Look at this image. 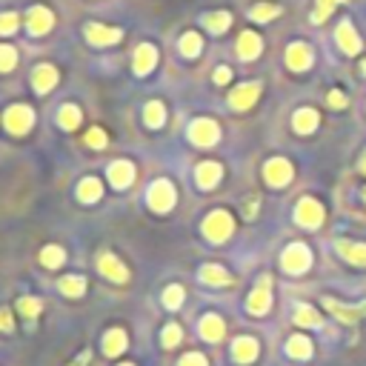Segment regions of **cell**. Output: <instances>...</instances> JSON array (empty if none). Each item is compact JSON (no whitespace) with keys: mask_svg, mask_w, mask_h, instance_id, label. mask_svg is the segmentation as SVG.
Returning a JSON list of instances; mask_svg holds the SVG:
<instances>
[{"mask_svg":"<svg viewBox=\"0 0 366 366\" xmlns=\"http://www.w3.org/2000/svg\"><path fill=\"white\" fill-rule=\"evenodd\" d=\"M40 261H43V266L57 269L63 261H66V252H63L60 246H46V249L40 252Z\"/></svg>","mask_w":366,"mask_h":366,"instance_id":"8d00e7d4","label":"cell"},{"mask_svg":"<svg viewBox=\"0 0 366 366\" xmlns=\"http://www.w3.org/2000/svg\"><path fill=\"white\" fill-rule=\"evenodd\" d=\"M3 123L12 135H26L31 129V123H35V112H31L29 106L18 103V106H9L6 115H3Z\"/></svg>","mask_w":366,"mask_h":366,"instance_id":"8992f818","label":"cell"},{"mask_svg":"<svg viewBox=\"0 0 366 366\" xmlns=\"http://www.w3.org/2000/svg\"><path fill=\"white\" fill-rule=\"evenodd\" d=\"M229 81H232V69H229V66H218V69H215V83H218V86H226Z\"/></svg>","mask_w":366,"mask_h":366,"instance_id":"bcb514c9","label":"cell"},{"mask_svg":"<svg viewBox=\"0 0 366 366\" xmlns=\"http://www.w3.org/2000/svg\"><path fill=\"white\" fill-rule=\"evenodd\" d=\"M189 138H192L195 146H215L218 138H220V126L209 118H198L189 126Z\"/></svg>","mask_w":366,"mask_h":366,"instance_id":"52a82bcc","label":"cell"},{"mask_svg":"<svg viewBox=\"0 0 366 366\" xmlns=\"http://www.w3.org/2000/svg\"><path fill=\"white\" fill-rule=\"evenodd\" d=\"M178 49H181L183 57H198L200 49H203V38L198 35V31H186V35L181 38V43H178Z\"/></svg>","mask_w":366,"mask_h":366,"instance_id":"f546056e","label":"cell"},{"mask_svg":"<svg viewBox=\"0 0 366 366\" xmlns=\"http://www.w3.org/2000/svg\"><path fill=\"white\" fill-rule=\"evenodd\" d=\"M361 75H363V77H366V57H363V60H361Z\"/></svg>","mask_w":366,"mask_h":366,"instance_id":"f907efd6","label":"cell"},{"mask_svg":"<svg viewBox=\"0 0 366 366\" xmlns=\"http://www.w3.org/2000/svg\"><path fill=\"white\" fill-rule=\"evenodd\" d=\"M18 63V52L12 46H0V72H12Z\"/></svg>","mask_w":366,"mask_h":366,"instance_id":"74e56055","label":"cell"},{"mask_svg":"<svg viewBox=\"0 0 366 366\" xmlns=\"http://www.w3.org/2000/svg\"><path fill=\"white\" fill-rule=\"evenodd\" d=\"M220 174H224V169H220V164H212V161H206L198 166L195 172V178H198V186L200 189H212L220 183Z\"/></svg>","mask_w":366,"mask_h":366,"instance_id":"cb8c5ba5","label":"cell"},{"mask_svg":"<svg viewBox=\"0 0 366 366\" xmlns=\"http://www.w3.org/2000/svg\"><path fill=\"white\" fill-rule=\"evenodd\" d=\"M312 63H315V52L309 43L295 40L286 46V66L292 72H306V69H312Z\"/></svg>","mask_w":366,"mask_h":366,"instance_id":"5b68a950","label":"cell"},{"mask_svg":"<svg viewBox=\"0 0 366 366\" xmlns=\"http://www.w3.org/2000/svg\"><path fill=\"white\" fill-rule=\"evenodd\" d=\"M280 266H283V272H289V275L306 272L312 266V249L306 244H289L280 254Z\"/></svg>","mask_w":366,"mask_h":366,"instance_id":"6da1fadb","label":"cell"},{"mask_svg":"<svg viewBox=\"0 0 366 366\" xmlns=\"http://www.w3.org/2000/svg\"><path fill=\"white\" fill-rule=\"evenodd\" d=\"M181 366H209V363H206V358L200 352H189V355H183Z\"/></svg>","mask_w":366,"mask_h":366,"instance_id":"f6af8a7d","label":"cell"},{"mask_svg":"<svg viewBox=\"0 0 366 366\" xmlns=\"http://www.w3.org/2000/svg\"><path fill=\"white\" fill-rule=\"evenodd\" d=\"M203 26L212 31V35H224V31L232 26V14L229 12H212L203 18Z\"/></svg>","mask_w":366,"mask_h":366,"instance_id":"83f0119b","label":"cell"},{"mask_svg":"<svg viewBox=\"0 0 366 366\" xmlns=\"http://www.w3.org/2000/svg\"><path fill=\"white\" fill-rule=\"evenodd\" d=\"M317 123H321V115H317L315 109H309V106L298 109V112L292 115V129L298 135H312L317 129Z\"/></svg>","mask_w":366,"mask_h":366,"instance_id":"e0dca14e","label":"cell"},{"mask_svg":"<svg viewBox=\"0 0 366 366\" xmlns=\"http://www.w3.org/2000/svg\"><path fill=\"white\" fill-rule=\"evenodd\" d=\"M269 306H272V280H269V278H261L258 286L252 289L249 300H246V309H249L252 315H266Z\"/></svg>","mask_w":366,"mask_h":366,"instance_id":"30bf717a","label":"cell"},{"mask_svg":"<svg viewBox=\"0 0 366 366\" xmlns=\"http://www.w3.org/2000/svg\"><path fill=\"white\" fill-rule=\"evenodd\" d=\"M181 338H183V332H181V326L178 324H169L166 329H164V346H178L181 343Z\"/></svg>","mask_w":366,"mask_h":366,"instance_id":"60d3db41","label":"cell"},{"mask_svg":"<svg viewBox=\"0 0 366 366\" xmlns=\"http://www.w3.org/2000/svg\"><path fill=\"white\" fill-rule=\"evenodd\" d=\"M258 98H261V83H241L229 94V106L237 109V112H246V109L258 103Z\"/></svg>","mask_w":366,"mask_h":366,"instance_id":"7c38bea8","label":"cell"},{"mask_svg":"<svg viewBox=\"0 0 366 366\" xmlns=\"http://www.w3.org/2000/svg\"><path fill=\"white\" fill-rule=\"evenodd\" d=\"M295 220L306 229H317L324 224V206L315 198H300L298 206H295Z\"/></svg>","mask_w":366,"mask_h":366,"instance_id":"277c9868","label":"cell"},{"mask_svg":"<svg viewBox=\"0 0 366 366\" xmlns=\"http://www.w3.org/2000/svg\"><path fill=\"white\" fill-rule=\"evenodd\" d=\"M146 200H149V206H152L155 212H169L172 206H174V189H172V183H169V181L152 183Z\"/></svg>","mask_w":366,"mask_h":366,"instance_id":"8fae6325","label":"cell"},{"mask_svg":"<svg viewBox=\"0 0 366 366\" xmlns=\"http://www.w3.org/2000/svg\"><path fill=\"white\" fill-rule=\"evenodd\" d=\"M361 172L366 174V152H363V157H361Z\"/></svg>","mask_w":366,"mask_h":366,"instance_id":"681fc988","label":"cell"},{"mask_svg":"<svg viewBox=\"0 0 366 366\" xmlns=\"http://www.w3.org/2000/svg\"><path fill=\"white\" fill-rule=\"evenodd\" d=\"M98 269L109 278V280H115V283H126V278H129V272H126V266L115 258L112 252H106L101 254V261H98Z\"/></svg>","mask_w":366,"mask_h":366,"instance_id":"ac0fdd59","label":"cell"},{"mask_svg":"<svg viewBox=\"0 0 366 366\" xmlns=\"http://www.w3.org/2000/svg\"><path fill=\"white\" fill-rule=\"evenodd\" d=\"M155 66H157V49L152 43H140L135 49V60H132L135 75H149Z\"/></svg>","mask_w":366,"mask_h":366,"instance_id":"5bb4252c","label":"cell"},{"mask_svg":"<svg viewBox=\"0 0 366 366\" xmlns=\"http://www.w3.org/2000/svg\"><path fill=\"white\" fill-rule=\"evenodd\" d=\"M103 195V186L98 178H86L81 181V186H77V198H81L83 203H94V200H101Z\"/></svg>","mask_w":366,"mask_h":366,"instance_id":"f1b7e54d","label":"cell"},{"mask_svg":"<svg viewBox=\"0 0 366 366\" xmlns=\"http://www.w3.org/2000/svg\"><path fill=\"white\" fill-rule=\"evenodd\" d=\"M324 306L338 317L341 324H355L361 315H366V304L363 306H358V309H352V306H343V304H338V300H332V298H324Z\"/></svg>","mask_w":366,"mask_h":366,"instance_id":"d6986e66","label":"cell"},{"mask_svg":"<svg viewBox=\"0 0 366 366\" xmlns=\"http://www.w3.org/2000/svg\"><path fill=\"white\" fill-rule=\"evenodd\" d=\"M261 52H263L261 35H254V31H241V38H237V57L254 60V57H261Z\"/></svg>","mask_w":366,"mask_h":366,"instance_id":"2e32d148","label":"cell"},{"mask_svg":"<svg viewBox=\"0 0 366 366\" xmlns=\"http://www.w3.org/2000/svg\"><path fill=\"white\" fill-rule=\"evenodd\" d=\"M123 349H126V332L123 329H109L106 338H103V352L109 358H115V355L123 352Z\"/></svg>","mask_w":366,"mask_h":366,"instance_id":"484cf974","label":"cell"},{"mask_svg":"<svg viewBox=\"0 0 366 366\" xmlns=\"http://www.w3.org/2000/svg\"><path fill=\"white\" fill-rule=\"evenodd\" d=\"M335 40H338V46H341V52L349 55V57L361 55V49H363V40H361V35H358V29L352 26V21H341V23H338Z\"/></svg>","mask_w":366,"mask_h":366,"instance_id":"ba28073f","label":"cell"},{"mask_svg":"<svg viewBox=\"0 0 366 366\" xmlns=\"http://www.w3.org/2000/svg\"><path fill=\"white\" fill-rule=\"evenodd\" d=\"M295 324L309 326V329H317V326H321V315H317V309H312V306H306V304H298V306H295Z\"/></svg>","mask_w":366,"mask_h":366,"instance_id":"4dcf8cb0","label":"cell"},{"mask_svg":"<svg viewBox=\"0 0 366 366\" xmlns=\"http://www.w3.org/2000/svg\"><path fill=\"white\" fill-rule=\"evenodd\" d=\"M200 280H203V283H212V286H226L232 278L226 275V269H224V266L206 263V266H200Z\"/></svg>","mask_w":366,"mask_h":366,"instance_id":"4316f807","label":"cell"},{"mask_svg":"<svg viewBox=\"0 0 366 366\" xmlns=\"http://www.w3.org/2000/svg\"><path fill=\"white\" fill-rule=\"evenodd\" d=\"M198 332L203 335V341H212V343H218L220 338L226 335V324L220 321L218 315H206L203 321H200V326H198Z\"/></svg>","mask_w":366,"mask_h":366,"instance_id":"ffe728a7","label":"cell"},{"mask_svg":"<svg viewBox=\"0 0 366 366\" xmlns=\"http://www.w3.org/2000/svg\"><path fill=\"white\" fill-rule=\"evenodd\" d=\"M146 126H152V129H157V126H164V120H166V109H164V103H157V101H152V103H146Z\"/></svg>","mask_w":366,"mask_h":366,"instance_id":"d590c367","label":"cell"},{"mask_svg":"<svg viewBox=\"0 0 366 366\" xmlns=\"http://www.w3.org/2000/svg\"><path fill=\"white\" fill-rule=\"evenodd\" d=\"M31 86H35V92H40V94L52 92L57 86V69L49 66V63H40V66H35V72H31Z\"/></svg>","mask_w":366,"mask_h":366,"instance_id":"9a60e30c","label":"cell"},{"mask_svg":"<svg viewBox=\"0 0 366 366\" xmlns=\"http://www.w3.org/2000/svg\"><path fill=\"white\" fill-rule=\"evenodd\" d=\"M55 26V14L46 9V6H31L29 14H26V29H29V35H35V38H43V35H49Z\"/></svg>","mask_w":366,"mask_h":366,"instance_id":"9c48e42d","label":"cell"},{"mask_svg":"<svg viewBox=\"0 0 366 366\" xmlns=\"http://www.w3.org/2000/svg\"><path fill=\"white\" fill-rule=\"evenodd\" d=\"M86 143H89L92 149H103V146H106V135H103V129H89Z\"/></svg>","mask_w":366,"mask_h":366,"instance_id":"7bdbcfd3","label":"cell"},{"mask_svg":"<svg viewBox=\"0 0 366 366\" xmlns=\"http://www.w3.org/2000/svg\"><path fill=\"white\" fill-rule=\"evenodd\" d=\"M120 366H135V363H120Z\"/></svg>","mask_w":366,"mask_h":366,"instance_id":"816d5d0a","label":"cell"},{"mask_svg":"<svg viewBox=\"0 0 366 366\" xmlns=\"http://www.w3.org/2000/svg\"><path fill=\"white\" fill-rule=\"evenodd\" d=\"M326 103H329L332 109H343V106H346V94H343L341 89H332V92L326 94Z\"/></svg>","mask_w":366,"mask_h":366,"instance_id":"ee69618b","label":"cell"},{"mask_svg":"<svg viewBox=\"0 0 366 366\" xmlns=\"http://www.w3.org/2000/svg\"><path fill=\"white\" fill-rule=\"evenodd\" d=\"M0 329H3V332H9L12 329V315L3 309V312H0Z\"/></svg>","mask_w":366,"mask_h":366,"instance_id":"7dc6e473","label":"cell"},{"mask_svg":"<svg viewBox=\"0 0 366 366\" xmlns=\"http://www.w3.org/2000/svg\"><path fill=\"white\" fill-rule=\"evenodd\" d=\"M286 355L295 358V361H306L312 358V341L306 335H292L289 343H286Z\"/></svg>","mask_w":366,"mask_h":366,"instance_id":"d4e9b609","label":"cell"},{"mask_svg":"<svg viewBox=\"0 0 366 366\" xmlns=\"http://www.w3.org/2000/svg\"><path fill=\"white\" fill-rule=\"evenodd\" d=\"M21 18L14 12H0V35H12L14 29H18Z\"/></svg>","mask_w":366,"mask_h":366,"instance_id":"f35d334b","label":"cell"},{"mask_svg":"<svg viewBox=\"0 0 366 366\" xmlns=\"http://www.w3.org/2000/svg\"><path fill=\"white\" fill-rule=\"evenodd\" d=\"M338 254L343 261L355 263V266H366V244H352V241H338L335 244Z\"/></svg>","mask_w":366,"mask_h":366,"instance_id":"44dd1931","label":"cell"},{"mask_svg":"<svg viewBox=\"0 0 366 366\" xmlns=\"http://www.w3.org/2000/svg\"><path fill=\"white\" fill-rule=\"evenodd\" d=\"M57 123L63 126V129H77L81 126V109L66 103V106H60V112H57Z\"/></svg>","mask_w":366,"mask_h":366,"instance_id":"d6a6232c","label":"cell"},{"mask_svg":"<svg viewBox=\"0 0 366 366\" xmlns=\"http://www.w3.org/2000/svg\"><path fill=\"white\" fill-rule=\"evenodd\" d=\"M40 309H43V304H40V300H35V298H23V300H21V312H23L26 317H35Z\"/></svg>","mask_w":366,"mask_h":366,"instance_id":"b9f144b4","label":"cell"},{"mask_svg":"<svg viewBox=\"0 0 366 366\" xmlns=\"http://www.w3.org/2000/svg\"><path fill=\"white\" fill-rule=\"evenodd\" d=\"M232 358L237 361V363H252L254 358H258V341L254 338H237L235 343H232Z\"/></svg>","mask_w":366,"mask_h":366,"instance_id":"7402d4cb","label":"cell"},{"mask_svg":"<svg viewBox=\"0 0 366 366\" xmlns=\"http://www.w3.org/2000/svg\"><path fill=\"white\" fill-rule=\"evenodd\" d=\"M263 178L269 186L280 189V186H289V181L295 178V169L286 157H272V161H266V166H263Z\"/></svg>","mask_w":366,"mask_h":366,"instance_id":"3957f363","label":"cell"},{"mask_svg":"<svg viewBox=\"0 0 366 366\" xmlns=\"http://www.w3.org/2000/svg\"><path fill=\"white\" fill-rule=\"evenodd\" d=\"M86 289V280L83 278H77V275H66L60 280V292L66 295V298H81Z\"/></svg>","mask_w":366,"mask_h":366,"instance_id":"836d02e7","label":"cell"},{"mask_svg":"<svg viewBox=\"0 0 366 366\" xmlns=\"http://www.w3.org/2000/svg\"><path fill=\"white\" fill-rule=\"evenodd\" d=\"M164 304L169 309H178L183 304V289H181V286H169V289L164 292Z\"/></svg>","mask_w":366,"mask_h":366,"instance_id":"ab89813d","label":"cell"},{"mask_svg":"<svg viewBox=\"0 0 366 366\" xmlns=\"http://www.w3.org/2000/svg\"><path fill=\"white\" fill-rule=\"evenodd\" d=\"M341 3H349V0H317L315 3V12H312V23H324L332 12H335V6Z\"/></svg>","mask_w":366,"mask_h":366,"instance_id":"e575fe53","label":"cell"},{"mask_svg":"<svg viewBox=\"0 0 366 366\" xmlns=\"http://www.w3.org/2000/svg\"><path fill=\"white\" fill-rule=\"evenodd\" d=\"M86 40L92 46H112L120 40V29L115 26H103V23H89L86 26Z\"/></svg>","mask_w":366,"mask_h":366,"instance_id":"4fadbf2b","label":"cell"},{"mask_svg":"<svg viewBox=\"0 0 366 366\" xmlns=\"http://www.w3.org/2000/svg\"><path fill=\"white\" fill-rule=\"evenodd\" d=\"M363 200H366V189H363Z\"/></svg>","mask_w":366,"mask_h":366,"instance_id":"f5cc1de1","label":"cell"},{"mask_svg":"<svg viewBox=\"0 0 366 366\" xmlns=\"http://www.w3.org/2000/svg\"><path fill=\"white\" fill-rule=\"evenodd\" d=\"M278 14H280V6H275V3H254V6L249 9V18H252V21H258V23L275 21Z\"/></svg>","mask_w":366,"mask_h":366,"instance_id":"1f68e13d","label":"cell"},{"mask_svg":"<svg viewBox=\"0 0 366 366\" xmlns=\"http://www.w3.org/2000/svg\"><path fill=\"white\" fill-rule=\"evenodd\" d=\"M109 181H112V186H118V189L129 186L135 181V166L129 161H115L112 166H109Z\"/></svg>","mask_w":366,"mask_h":366,"instance_id":"603a6c76","label":"cell"},{"mask_svg":"<svg viewBox=\"0 0 366 366\" xmlns=\"http://www.w3.org/2000/svg\"><path fill=\"white\" fill-rule=\"evenodd\" d=\"M232 229H235V220H232V215H229V212H224V209L212 212L209 218L203 220V235L209 237V241H215V244L226 241V237L232 235Z\"/></svg>","mask_w":366,"mask_h":366,"instance_id":"7a4b0ae2","label":"cell"},{"mask_svg":"<svg viewBox=\"0 0 366 366\" xmlns=\"http://www.w3.org/2000/svg\"><path fill=\"white\" fill-rule=\"evenodd\" d=\"M89 358H92V352H81V358H77L72 366H86V363H89Z\"/></svg>","mask_w":366,"mask_h":366,"instance_id":"c3c4849f","label":"cell"}]
</instances>
